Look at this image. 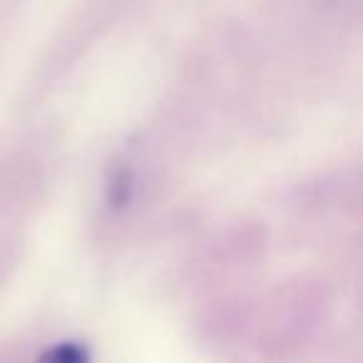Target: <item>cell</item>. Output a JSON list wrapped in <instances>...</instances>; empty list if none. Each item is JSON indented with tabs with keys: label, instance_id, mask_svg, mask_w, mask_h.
<instances>
[{
	"label": "cell",
	"instance_id": "6da1fadb",
	"mask_svg": "<svg viewBox=\"0 0 363 363\" xmlns=\"http://www.w3.org/2000/svg\"><path fill=\"white\" fill-rule=\"evenodd\" d=\"M38 363H87V351L80 343H57L43 353Z\"/></svg>",
	"mask_w": 363,
	"mask_h": 363
}]
</instances>
